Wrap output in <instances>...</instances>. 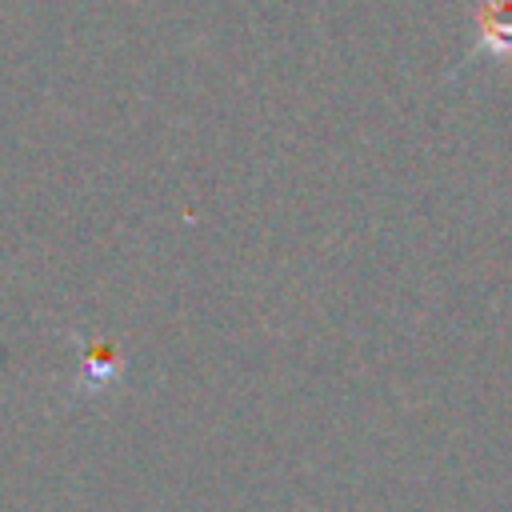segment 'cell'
Instances as JSON below:
<instances>
[{
  "label": "cell",
  "mask_w": 512,
  "mask_h": 512,
  "mask_svg": "<svg viewBox=\"0 0 512 512\" xmlns=\"http://www.w3.org/2000/svg\"><path fill=\"white\" fill-rule=\"evenodd\" d=\"M476 52L504 60L512 56V0H480L476 8Z\"/></svg>",
  "instance_id": "1"
}]
</instances>
